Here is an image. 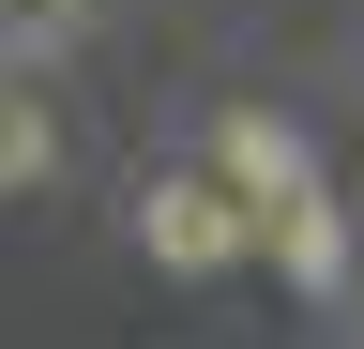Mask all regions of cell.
I'll return each mask as SVG.
<instances>
[{
  "label": "cell",
  "mask_w": 364,
  "mask_h": 349,
  "mask_svg": "<svg viewBox=\"0 0 364 349\" xmlns=\"http://www.w3.org/2000/svg\"><path fill=\"white\" fill-rule=\"evenodd\" d=\"M76 31H91V0H0V76H46Z\"/></svg>",
  "instance_id": "obj_5"
},
{
  "label": "cell",
  "mask_w": 364,
  "mask_h": 349,
  "mask_svg": "<svg viewBox=\"0 0 364 349\" xmlns=\"http://www.w3.org/2000/svg\"><path fill=\"white\" fill-rule=\"evenodd\" d=\"M198 167L243 213H289V198H318V152H304V122H273V107H213V137H198Z\"/></svg>",
  "instance_id": "obj_2"
},
{
  "label": "cell",
  "mask_w": 364,
  "mask_h": 349,
  "mask_svg": "<svg viewBox=\"0 0 364 349\" xmlns=\"http://www.w3.org/2000/svg\"><path fill=\"white\" fill-rule=\"evenodd\" d=\"M136 258H152V274H182V289H213V274H243L258 258V213L213 183V167H152V183H136Z\"/></svg>",
  "instance_id": "obj_1"
},
{
  "label": "cell",
  "mask_w": 364,
  "mask_h": 349,
  "mask_svg": "<svg viewBox=\"0 0 364 349\" xmlns=\"http://www.w3.org/2000/svg\"><path fill=\"white\" fill-rule=\"evenodd\" d=\"M258 274L289 289V304H349V274H364V228L334 213V183H318V198H289V213H258Z\"/></svg>",
  "instance_id": "obj_3"
},
{
  "label": "cell",
  "mask_w": 364,
  "mask_h": 349,
  "mask_svg": "<svg viewBox=\"0 0 364 349\" xmlns=\"http://www.w3.org/2000/svg\"><path fill=\"white\" fill-rule=\"evenodd\" d=\"M349 319H364V274H349Z\"/></svg>",
  "instance_id": "obj_6"
},
{
  "label": "cell",
  "mask_w": 364,
  "mask_h": 349,
  "mask_svg": "<svg viewBox=\"0 0 364 349\" xmlns=\"http://www.w3.org/2000/svg\"><path fill=\"white\" fill-rule=\"evenodd\" d=\"M61 183V107H46V76H0V198H46Z\"/></svg>",
  "instance_id": "obj_4"
}]
</instances>
